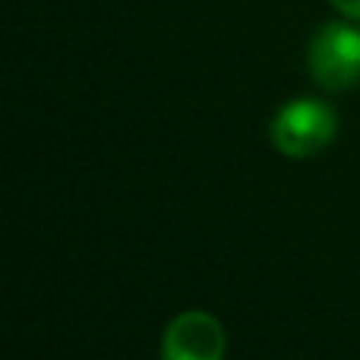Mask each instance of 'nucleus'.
Listing matches in <instances>:
<instances>
[{
	"label": "nucleus",
	"mask_w": 360,
	"mask_h": 360,
	"mask_svg": "<svg viewBox=\"0 0 360 360\" xmlns=\"http://www.w3.org/2000/svg\"><path fill=\"white\" fill-rule=\"evenodd\" d=\"M310 73L329 92H345L360 82V29L326 22L310 41Z\"/></svg>",
	"instance_id": "f03ea898"
},
{
	"label": "nucleus",
	"mask_w": 360,
	"mask_h": 360,
	"mask_svg": "<svg viewBox=\"0 0 360 360\" xmlns=\"http://www.w3.org/2000/svg\"><path fill=\"white\" fill-rule=\"evenodd\" d=\"M332 4H335V10H342L345 16L360 19V0H332Z\"/></svg>",
	"instance_id": "20e7f679"
},
{
	"label": "nucleus",
	"mask_w": 360,
	"mask_h": 360,
	"mask_svg": "<svg viewBox=\"0 0 360 360\" xmlns=\"http://www.w3.org/2000/svg\"><path fill=\"white\" fill-rule=\"evenodd\" d=\"M335 130H338L335 111L326 101L297 98L272 117L269 139H272V146L281 155L310 158V155H319L335 139Z\"/></svg>",
	"instance_id": "f257e3e1"
},
{
	"label": "nucleus",
	"mask_w": 360,
	"mask_h": 360,
	"mask_svg": "<svg viewBox=\"0 0 360 360\" xmlns=\"http://www.w3.org/2000/svg\"><path fill=\"white\" fill-rule=\"evenodd\" d=\"M228 335L221 323L205 310L174 316L162 338V360H224Z\"/></svg>",
	"instance_id": "7ed1b4c3"
}]
</instances>
